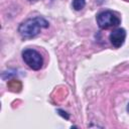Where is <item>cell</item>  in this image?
<instances>
[{
  "label": "cell",
  "instance_id": "cell-7",
  "mask_svg": "<svg viewBox=\"0 0 129 129\" xmlns=\"http://www.w3.org/2000/svg\"><path fill=\"white\" fill-rule=\"evenodd\" d=\"M127 112L129 113V103H128V105H127Z\"/></svg>",
  "mask_w": 129,
  "mask_h": 129
},
{
  "label": "cell",
  "instance_id": "cell-6",
  "mask_svg": "<svg viewBox=\"0 0 129 129\" xmlns=\"http://www.w3.org/2000/svg\"><path fill=\"white\" fill-rule=\"evenodd\" d=\"M57 112H59V114H60L62 117H64L66 119H69V115L66 114V112H63V111H61V110H57Z\"/></svg>",
  "mask_w": 129,
  "mask_h": 129
},
{
  "label": "cell",
  "instance_id": "cell-4",
  "mask_svg": "<svg viewBox=\"0 0 129 129\" xmlns=\"http://www.w3.org/2000/svg\"><path fill=\"white\" fill-rule=\"evenodd\" d=\"M125 38H126V31L124 28H121V27L114 29L109 35L111 44L116 48H119L120 46L123 45Z\"/></svg>",
  "mask_w": 129,
  "mask_h": 129
},
{
  "label": "cell",
  "instance_id": "cell-1",
  "mask_svg": "<svg viewBox=\"0 0 129 129\" xmlns=\"http://www.w3.org/2000/svg\"><path fill=\"white\" fill-rule=\"evenodd\" d=\"M48 26L49 23L46 19L41 16H36L23 21L18 27V32L24 38H32L39 34L41 29L47 28Z\"/></svg>",
  "mask_w": 129,
  "mask_h": 129
},
{
  "label": "cell",
  "instance_id": "cell-8",
  "mask_svg": "<svg viewBox=\"0 0 129 129\" xmlns=\"http://www.w3.org/2000/svg\"><path fill=\"white\" fill-rule=\"evenodd\" d=\"M30 1H37V0H30Z\"/></svg>",
  "mask_w": 129,
  "mask_h": 129
},
{
  "label": "cell",
  "instance_id": "cell-3",
  "mask_svg": "<svg viewBox=\"0 0 129 129\" xmlns=\"http://www.w3.org/2000/svg\"><path fill=\"white\" fill-rule=\"evenodd\" d=\"M22 58L24 62L34 71H38L42 68V64H43L42 56L37 50L33 48L24 49L22 51Z\"/></svg>",
  "mask_w": 129,
  "mask_h": 129
},
{
  "label": "cell",
  "instance_id": "cell-2",
  "mask_svg": "<svg viewBox=\"0 0 129 129\" xmlns=\"http://www.w3.org/2000/svg\"><path fill=\"white\" fill-rule=\"evenodd\" d=\"M121 20L117 14L111 10H105L97 15V23L100 28L108 29L110 27H116L120 24Z\"/></svg>",
  "mask_w": 129,
  "mask_h": 129
},
{
  "label": "cell",
  "instance_id": "cell-5",
  "mask_svg": "<svg viewBox=\"0 0 129 129\" xmlns=\"http://www.w3.org/2000/svg\"><path fill=\"white\" fill-rule=\"evenodd\" d=\"M86 5V0H73V8L77 11L82 10Z\"/></svg>",
  "mask_w": 129,
  "mask_h": 129
}]
</instances>
